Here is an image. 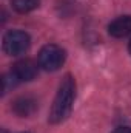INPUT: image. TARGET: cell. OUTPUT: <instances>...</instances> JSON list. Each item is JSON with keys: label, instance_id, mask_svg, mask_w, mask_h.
I'll return each instance as SVG.
<instances>
[{"label": "cell", "instance_id": "ba28073f", "mask_svg": "<svg viewBox=\"0 0 131 133\" xmlns=\"http://www.w3.org/2000/svg\"><path fill=\"white\" fill-rule=\"evenodd\" d=\"M113 133H131V127H117Z\"/></svg>", "mask_w": 131, "mask_h": 133}, {"label": "cell", "instance_id": "6da1fadb", "mask_svg": "<svg viewBox=\"0 0 131 133\" xmlns=\"http://www.w3.org/2000/svg\"><path fill=\"white\" fill-rule=\"evenodd\" d=\"M74 98H76V82L69 74H66L59 87L56 99L53 102L51 113H49V122L59 124V122L65 121L72 110Z\"/></svg>", "mask_w": 131, "mask_h": 133}, {"label": "cell", "instance_id": "3957f363", "mask_svg": "<svg viewBox=\"0 0 131 133\" xmlns=\"http://www.w3.org/2000/svg\"><path fill=\"white\" fill-rule=\"evenodd\" d=\"M30 43H31V39H30L28 33L20 31V30L8 31L3 37V50L9 56L23 54L30 48Z\"/></svg>", "mask_w": 131, "mask_h": 133}, {"label": "cell", "instance_id": "7a4b0ae2", "mask_svg": "<svg viewBox=\"0 0 131 133\" xmlns=\"http://www.w3.org/2000/svg\"><path fill=\"white\" fill-rule=\"evenodd\" d=\"M65 50L56 43L45 45L39 53V65L46 71H56L65 64Z\"/></svg>", "mask_w": 131, "mask_h": 133}, {"label": "cell", "instance_id": "277c9868", "mask_svg": "<svg viewBox=\"0 0 131 133\" xmlns=\"http://www.w3.org/2000/svg\"><path fill=\"white\" fill-rule=\"evenodd\" d=\"M11 73L17 77L19 82H28L37 76V65L30 59H23V61H19L14 64Z\"/></svg>", "mask_w": 131, "mask_h": 133}, {"label": "cell", "instance_id": "5b68a950", "mask_svg": "<svg viewBox=\"0 0 131 133\" xmlns=\"http://www.w3.org/2000/svg\"><path fill=\"white\" fill-rule=\"evenodd\" d=\"M108 33L116 39H122L131 34V16H120L108 25Z\"/></svg>", "mask_w": 131, "mask_h": 133}, {"label": "cell", "instance_id": "52a82bcc", "mask_svg": "<svg viewBox=\"0 0 131 133\" xmlns=\"http://www.w3.org/2000/svg\"><path fill=\"white\" fill-rule=\"evenodd\" d=\"M39 5H40V0H12V8L20 14L33 11Z\"/></svg>", "mask_w": 131, "mask_h": 133}, {"label": "cell", "instance_id": "8992f818", "mask_svg": "<svg viewBox=\"0 0 131 133\" xmlns=\"http://www.w3.org/2000/svg\"><path fill=\"white\" fill-rule=\"evenodd\" d=\"M12 110L19 116H31L37 110V101L31 96H20L19 99L14 101Z\"/></svg>", "mask_w": 131, "mask_h": 133}, {"label": "cell", "instance_id": "9c48e42d", "mask_svg": "<svg viewBox=\"0 0 131 133\" xmlns=\"http://www.w3.org/2000/svg\"><path fill=\"white\" fill-rule=\"evenodd\" d=\"M128 50H130V53H131V40H130V45H128Z\"/></svg>", "mask_w": 131, "mask_h": 133}]
</instances>
